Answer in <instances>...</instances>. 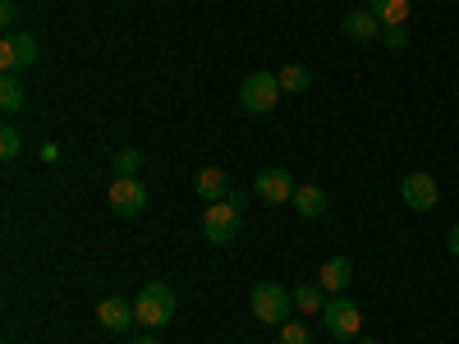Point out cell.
Listing matches in <instances>:
<instances>
[{
  "label": "cell",
  "instance_id": "6da1fadb",
  "mask_svg": "<svg viewBox=\"0 0 459 344\" xmlns=\"http://www.w3.org/2000/svg\"><path fill=\"white\" fill-rule=\"evenodd\" d=\"M134 322L138 326H170L175 322V289L166 280H152L138 289V303H134Z\"/></svg>",
  "mask_w": 459,
  "mask_h": 344
},
{
  "label": "cell",
  "instance_id": "7a4b0ae2",
  "mask_svg": "<svg viewBox=\"0 0 459 344\" xmlns=\"http://www.w3.org/2000/svg\"><path fill=\"white\" fill-rule=\"evenodd\" d=\"M239 211H244V194H225L221 202H207L203 211V235L212 244H230L239 235Z\"/></svg>",
  "mask_w": 459,
  "mask_h": 344
},
{
  "label": "cell",
  "instance_id": "3957f363",
  "mask_svg": "<svg viewBox=\"0 0 459 344\" xmlns=\"http://www.w3.org/2000/svg\"><path fill=\"white\" fill-rule=\"evenodd\" d=\"M248 308H253V317L266 322V326H285V322H290V308H294V294H290L285 285L262 280V285H253V294H248Z\"/></svg>",
  "mask_w": 459,
  "mask_h": 344
},
{
  "label": "cell",
  "instance_id": "277c9868",
  "mask_svg": "<svg viewBox=\"0 0 459 344\" xmlns=\"http://www.w3.org/2000/svg\"><path fill=\"white\" fill-rule=\"evenodd\" d=\"M276 101H281V79H276V73L253 69L248 79L239 83V106H244L248 115H272Z\"/></svg>",
  "mask_w": 459,
  "mask_h": 344
},
{
  "label": "cell",
  "instance_id": "5b68a950",
  "mask_svg": "<svg viewBox=\"0 0 459 344\" xmlns=\"http://www.w3.org/2000/svg\"><path fill=\"white\" fill-rule=\"evenodd\" d=\"M322 322H326V335H331V340H354L359 326H363V313H359V303H354V298L335 294L326 308H322Z\"/></svg>",
  "mask_w": 459,
  "mask_h": 344
},
{
  "label": "cell",
  "instance_id": "8992f818",
  "mask_svg": "<svg viewBox=\"0 0 459 344\" xmlns=\"http://www.w3.org/2000/svg\"><path fill=\"white\" fill-rule=\"evenodd\" d=\"M106 202H110V211H115V216H138V211L147 207V188H143V179H138V175H115V179H110Z\"/></svg>",
  "mask_w": 459,
  "mask_h": 344
},
{
  "label": "cell",
  "instance_id": "52a82bcc",
  "mask_svg": "<svg viewBox=\"0 0 459 344\" xmlns=\"http://www.w3.org/2000/svg\"><path fill=\"white\" fill-rule=\"evenodd\" d=\"M294 175L290 170H281V166H266V170H257L253 175V194L262 198V202H272V207H281V202H294Z\"/></svg>",
  "mask_w": 459,
  "mask_h": 344
},
{
  "label": "cell",
  "instance_id": "ba28073f",
  "mask_svg": "<svg viewBox=\"0 0 459 344\" xmlns=\"http://www.w3.org/2000/svg\"><path fill=\"white\" fill-rule=\"evenodd\" d=\"M37 56H42V47H37L32 32H5V42H0V69L5 73H19L23 64H37Z\"/></svg>",
  "mask_w": 459,
  "mask_h": 344
},
{
  "label": "cell",
  "instance_id": "9c48e42d",
  "mask_svg": "<svg viewBox=\"0 0 459 344\" xmlns=\"http://www.w3.org/2000/svg\"><path fill=\"white\" fill-rule=\"evenodd\" d=\"M400 198H404V207H413V211H432V207L441 202V188H437L432 175L413 170V175L400 179Z\"/></svg>",
  "mask_w": 459,
  "mask_h": 344
},
{
  "label": "cell",
  "instance_id": "30bf717a",
  "mask_svg": "<svg viewBox=\"0 0 459 344\" xmlns=\"http://www.w3.org/2000/svg\"><path fill=\"white\" fill-rule=\"evenodd\" d=\"M317 285H322L326 294H344V289L354 285V262H350V257H331V262H322Z\"/></svg>",
  "mask_w": 459,
  "mask_h": 344
},
{
  "label": "cell",
  "instance_id": "8fae6325",
  "mask_svg": "<svg viewBox=\"0 0 459 344\" xmlns=\"http://www.w3.org/2000/svg\"><path fill=\"white\" fill-rule=\"evenodd\" d=\"M340 28H344L350 42H372V37H381V19L372 10H350V14L340 19Z\"/></svg>",
  "mask_w": 459,
  "mask_h": 344
},
{
  "label": "cell",
  "instance_id": "7c38bea8",
  "mask_svg": "<svg viewBox=\"0 0 459 344\" xmlns=\"http://www.w3.org/2000/svg\"><path fill=\"white\" fill-rule=\"evenodd\" d=\"M97 322H101L106 331H129V326H134V303H125V298H101V303H97Z\"/></svg>",
  "mask_w": 459,
  "mask_h": 344
},
{
  "label": "cell",
  "instance_id": "4fadbf2b",
  "mask_svg": "<svg viewBox=\"0 0 459 344\" xmlns=\"http://www.w3.org/2000/svg\"><path fill=\"white\" fill-rule=\"evenodd\" d=\"M294 211L308 216V220H317V216L326 211V194H322L317 184H299V188H294Z\"/></svg>",
  "mask_w": 459,
  "mask_h": 344
},
{
  "label": "cell",
  "instance_id": "5bb4252c",
  "mask_svg": "<svg viewBox=\"0 0 459 344\" xmlns=\"http://www.w3.org/2000/svg\"><path fill=\"white\" fill-rule=\"evenodd\" d=\"M368 10L381 19V28H404V19H409V0H372Z\"/></svg>",
  "mask_w": 459,
  "mask_h": 344
},
{
  "label": "cell",
  "instance_id": "9a60e30c",
  "mask_svg": "<svg viewBox=\"0 0 459 344\" xmlns=\"http://www.w3.org/2000/svg\"><path fill=\"white\" fill-rule=\"evenodd\" d=\"M198 194H203L207 202H221V198L230 194V179H225V170H216V166L198 170Z\"/></svg>",
  "mask_w": 459,
  "mask_h": 344
},
{
  "label": "cell",
  "instance_id": "2e32d148",
  "mask_svg": "<svg viewBox=\"0 0 459 344\" xmlns=\"http://www.w3.org/2000/svg\"><path fill=\"white\" fill-rule=\"evenodd\" d=\"M23 106H28V92H23V83H19V73H5V79H0V110L14 115V110H23Z\"/></svg>",
  "mask_w": 459,
  "mask_h": 344
},
{
  "label": "cell",
  "instance_id": "e0dca14e",
  "mask_svg": "<svg viewBox=\"0 0 459 344\" xmlns=\"http://www.w3.org/2000/svg\"><path fill=\"white\" fill-rule=\"evenodd\" d=\"M276 79H281V92H308V88H313L308 64H281Z\"/></svg>",
  "mask_w": 459,
  "mask_h": 344
},
{
  "label": "cell",
  "instance_id": "ac0fdd59",
  "mask_svg": "<svg viewBox=\"0 0 459 344\" xmlns=\"http://www.w3.org/2000/svg\"><path fill=\"white\" fill-rule=\"evenodd\" d=\"M294 308L308 313V317L322 313V308H326V303H322V289H317V285H299V289H294Z\"/></svg>",
  "mask_w": 459,
  "mask_h": 344
},
{
  "label": "cell",
  "instance_id": "d6986e66",
  "mask_svg": "<svg viewBox=\"0 0 459 344\" xmlns=\"http://www.w3.org/2000/svg\"><path fill=\"white\" fill-rule=\"evenodd\" d=\"M138 170H143V151L138 147L115 151V175H138Z\"/></svg>",
  "mask_w": 459,
  "mask_h": 344
},
{
  "label": "cell",
  "instance_id": "ffe728a7",
  "mask_svg": "<svg viewBox=\"0 0 459 344\" xmlns=\"http://www.w3.org/2000/svg\"><path fill=\"white\" fill-rule=\"evenodd\" d=\"M19 147H23V133H19L14 125H5V129H0V157L14 161V157H19Z\"/></svg>",
  "mask_w": 459,
  "mask_h": 344
},
{
  "label": "cell",
  "instance_id": "44dd1931",
  "mask_svg": "<svg viewBox=\"0 0 459 344\" xmlns=\"http://www.w3.org/2000/svg\"><path fill=\"white\" fill-rule=\"evenodd\" d=\"M281 344H313V331L303 322H285L281 326Z\"/></svg>",
  "mask_w": 459,
  "mask_h": 344
},
{
  "label": "cell",
  "instance_id": "7402d4cb",
  "mask_svg": "<svg viewBox=\"0 0 459 344\" xmlns=\"http://www.w3.org/2000/svg\"><path fill=\"white\" fill-rule=\"evenodd\" d=\"M381 42H386L391 51H404L409 47V32L404 28H381Z\"/></svg>",
  "mask_w": 459,
  "mask_h": 344
},
{
  "label": "cell",
  "instance_id": "603a6c76",
  "mask_svg": "<svg viewBox=\"0 0 459 344\" xmlns=\"http://www.w3.org/2000/svg\"><path fill=\"white\" fill-rule=\"evenodd\" d=\"M14 19H19V5H14V0H0V23H5V28H10Z\"/></svg>",
  "mask_w": 459,
  "mask_h": 344
},
{
  "label": "cell",
  "instance_id": "cb8c5ba5",
  "mask_svg": "<svg viewBox=\"0 0 459 344\" xmlns=\"http://www.w3.org/2000/svg\"><path fill=\"white\" fill-rule=\"evenodd\" d=\"M446 248H450V253H455V257H459V225H455V229H450V235H446Z\"/></svg>",
  "mask_w": 459,
  "mask_h": 344
},
{
  "label": "cell",
  "instance_id": "d4e9b609",
  "mask_svg": "<svg viewBox=\"0 0 459 344\" xmlns=\"http://www.w3.org/2000/svg\"><path fill=\"white\" fill-rule=\"evenodd\" d=\"M134 344H157V340H152V335H138V340H134Z\"/></svg>",
  "mask_w": 459,
  "mask_h": 344
},
{
  "label": "cell",
  "instance_id": "484cf974",
  "mask_svg": "<svg viewBox=\"0 0 459 344\" xmlns=\"http://www.w3.org/2000/svg\"><path fill=\"white\" fill-rule=\"evenodd\" d=\"M359 344H377V340H359Z\"/></svg>",
  "mask_w": 459,
  "mask_h": 344
}]
</instances>
